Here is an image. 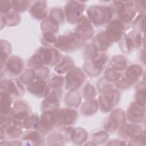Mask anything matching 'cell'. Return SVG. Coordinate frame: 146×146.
Masks as SVG:
<instances>
[{
	"mask_svg": "<svg viewBox=\"0 0 146 146\" xmlns=\"http://www.w3.org/2000/svg\"><path fill=\"white\" fill-rule=\"evenodd\" d=\"M7 134L11 137H16L21 134V131L18 128H16L15 127H11L7 131Z\"/></svg>",
	"mask_w": 146,
	"mask_h": 146,
	"instance_id": "8992f818",
	"label": "cell"
},
{
	"mask_svg": "<svg viewBox=\"0 0 146 146\" xmlns=\"http://www.w3.org/2000/svg\"><path fill=\"white\" fill-rule=\"evenodd\" d=\"M123 31V25L119 21L112 22L107 30V37L112 41L117 40L121 36Z\"/></svg>",
	"mask_w": 146,
	"mask_h": 146,
	"instance_id": "6da1fadb",
	"label": "cell"
},
{
	"mask_svg": "<svg viewBox=\"0 0 146 146\" xmlns=\"http://www.w3.org/2000/svg\"><path fill=\"white\" fill-rule=\"evenodd\" d=\"M23 139L27 141L29 143H32L31 144L38 145L40 143V137L38 132H30L24 136Z\"/></svg>",
	"mask_w": 146,
	"mask_h": 146,
	"instance_id": "277c9868",
	"label": "cell"
},
{
	"mask_svg": "<svg viewBox=\"0 0 146 146\" xmlns=\"http://www.w3.org/2000/svg\"><path fill=\"white\" fill-rule=\"evenodd\" d=\"M77 42H78L77 35L75 34L63 35L59 38L57 46L61 48H63V50H68L69 48L76 46Z\"/></svg>",
	"mask_w": 146,
	"mask_h": 146,
	"instance_id": "7a4b0ae2",
	"label": "cell"
},
{
	"mask_svg": "<svg viewBox=\"0 0 146 146\" xmlns=\"http://www.w3.org/2000/svg\"><path fill=\"white\" fill-rule=\"evenodd\" d=\"M7 64V68L9 71L13 74H18L22 68V64L20 59L16 58H11Z\"/></svg>",
	"mask_w": 146,
	"mask_h": 146,
	"instance_id": "3957f363",
	"label": "cell"
},
{
	"mask_svg": "<svg viewBox=\"0 0 146 146\" xmlns=\"http://www.w3.org/2000/svg\"><path fill=\"white\" fill-rule=\"evenodd\" d=\"M45 89V84L43 82H37L31 86L30 91L35 94H38L42 92Z\"/></svg>",
	"mask_w": 146,
	"mask_h": 146,
	"instance_id": "5b68a950",
	"label": "cell"
}]
</instances>
